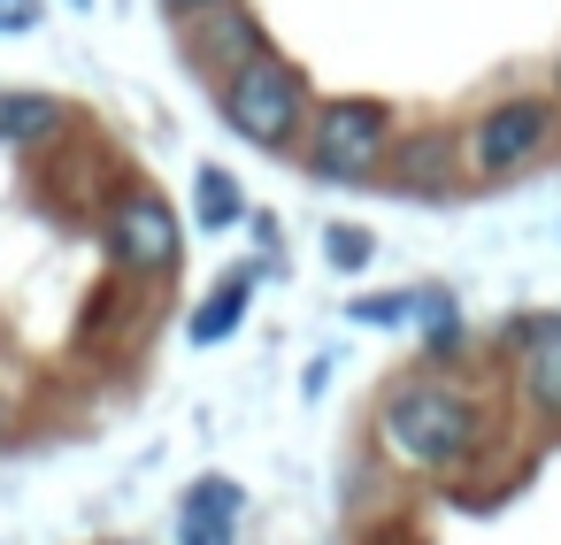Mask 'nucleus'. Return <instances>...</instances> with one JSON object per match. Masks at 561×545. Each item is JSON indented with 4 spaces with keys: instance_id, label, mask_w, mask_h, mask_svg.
Instances as JSON below:
<instances>
[{
    "instance_id": "f257e3e1",
    "label": "nucleus",
    "mask_w": 561,
    "mask_h": 545,
    "mask_svg": "<svg viewBox=\"0 0 561 545\" xmlns=\"http://www.w3.org/2000/svg\"><path fill=\"white\" fill-rule=\"evenodd\" d=\"M477 430H484L477 422V399L454 392V384H438V376L400 384L385 399V445L400 461H415V468H461L477 453Z\"/></svg>"
},
{
    "instance_id": "f03ea898",
    "label": "nucleus",
    "mask_w": 561,
    "mask_h": 545,
    "mask_svg": "<svg viewBox=\"0 0 561 545\" xmlns=\"http://www.w3.org/2000/svg\"><path fill=\"white\" fill-rule=\"evenodd\" d=\"M224 124L247 139V147H293L300 131H308V93H300V70L293 62H277V55H247L239 70H224Z\"/></svg>"
},
{
    "instance_id": "7ed1b4c3",
    "label": "nucleus",
    "mask_w": 561,
    "mask_h": 545,
    "mask_svg": "<svg viewBox=\"0 0 561 545\" xmlns=\"http://www.w3.org/2000/svg\"><path fill=\"white\" fill-rule=\"evenodd\" d=\"M392 154V108L385 101H323V116H308V170L331 177V185H362L377 177Z\"/></svg>"
},
{
    "instance_id": "20e7f679",
    "label": "nucleus",
    "mask_w": 561,
    "mask_h": 545,
    "mask_svg": "<svg viewBox=\"0 0 561 545\" xmlns=\"http://www.w3.org/2000/svg\"><path fill=\"white\" fill-rule=\"evenodd\" d=\"M553 139V101H500L469 124V170L477 177H507L523 170L538 147Z\"/></svg>"
},
{
    "instance_id": "39448f33",
    "label": "nucleus",
    "mask_w": 561,
    "mask_h": 545,
    "mask_svg": "<svg viewBox=\"0 0 561 545\" xmlns=\"http://www.w3.org/2000/svg\"><path fill=\"white\" fill-rule=\"evenodd\" d=\"M116 254H124L131 269H147V277L178 269L185 231H178V216H170V200H162V193H131V200L116 208Z\"/></svg>"
},
{
    "instance_id": "423d86ee",
    "label": "nucleus",
    "mask_w": 561,
    "mask_h": 545,
    "mask_svg": "<svg viewBox=\"0 0 561 545\" xmlns=\"http://www.w3.org/2000/svg\"><path fill=\"white\" fill-rule=\"evenodd\" d=\"M231 522H239V484H231V476H201V484L185 491L178 545H231Z\"/></svg>"
},
{
    "instance_id": "0eeeda50",
    "label": "nucleus",
    "mask_w": 561,
    "mask_h": 545,
    "mask_svg": "<svg viewBox=\"0 0 561 545\" xmlns=\"http://www.w3.org/2000/svg\"><path fill=\"white\" fill-rule=\"evenodd\" d=\"M247 292H254V277H247V269H231V277L193 308V346H224V338L239 331V315H247Z\"/></svg>"
},
{
    "instance_id": "6e6552de",
    "label": "nucleus",
    "mask_w": 561,
    "mask_h": 545,
    "mask_svg": "<svg viewBox=\"0 0 561 545\" xmlns=\"http://www.w3.org/2000/svg\"><path fill=\"white\" fill-rule=\"evenodd\" d=\"M62 124V101L47 93H0V147H39Z\"/></svg>"
},
{
    "instance_id": "1a4fd4ad",
    "label": "nucleus",
    "mask_w": 561,
    "mask_h": 545,
    "mask_svg": "<svg viewBox=\"0 0 561 545\" xmlns=\"http://www.w3.org/2000/svg\"><path fill=\"white\" fill-rule=\"evenodd\" d=\"M201 16H208V32H201L193 55H208V70H239V62L262 47V39L247 32V16H231V0H224V9H201Z\"/></svg>"
},
{
    "instance_id": "9d476101",
    "label": "nucleus",
    "mask_w": 561,
    "mask_h": 545,
    "mask_svg": "<svg viewBox=\"0 0 561 545\" xmlns=\"http://www.w3.org/2000/svg\"><path fill=\"white\" fill-rule=\"evenodd\" d=\"M400 177H408V193H438V185L454 177V154H446V139H438V131L408 139V154H400Z\"/></svg>"
},
{
    "instance_id": "9b49d317",
    "label": "nucleus",
    "mask_w": 561,
    "mask_h": 545,
    "mask_svg": "<svg viewBox=\"0 0 561 545\" xmlns=\"http://www.w3.org/2000/svg\"><path fill=\"white\" fill-rule=\"evenodd\" d=\"M523 392H530V407H538V415H561V338H553V346H538V353L523 361Z\"/></svg>"
},
{
    "instance_id": "f8f14e48",
    "label": "nucleus",
    "mask_w": 561,
    "mask_h": 545,
    "mask_svg": "<svg viewBox=\"0 0 561 545\" xmlns=\"http://www.w3.org/2000/svg\"><path fill=\"white\" fill-rule=\"evenodd\" d=\"M193 200H201V231H224V223H239V185H231V170H216V162H208Z\"/></svg>"
},
{
    "instance_id": "ddd939ff",
    "label": "nucleus",
    "mask_w": 561,
    "mask_h": 545,
    "mask_svg": "<svg viewBox=\"0 0 561 545\" xmlns=\"http://www.w3.org/2000/svg\"><path fill=\"white\" fill-rule=\"evenodd\" d=\"M323 246H331V262H339V269H362V262H369V231H354V223H331V231H323Z\"/></svg>"
},
{
    "instance_id": "4468645a",
    "label": "nucleus",
    "mask_w": 561,
    "mask_h": 545,
    "mask_svg": "<svg viewBox=\"0 0 561 545\" xmlns=\"http://www.w3.org/2000/svg\"><path fill=\"white\" fill-rule=\"evenodd\" d=\"M354 315L392 331V323H408V315H415V300H408V292H385V300H354Z\"/></svg>"
},
{
    "instance_id": "2eb2a0df",
    "label": "nucleus",
    "mask_w": 561,
    "mask_h": 545,
    "mask_svg": "<svg viewBox=\"0 0 561 545\" xmlns=\"http://www.w3.org/2000/svg\"><path fill=\"white\" fill-rule=\"evenodd\" d=\"M423 308V331H431V346H446L454 331H461V315H454V300H415Z\"/></svg>"
},
{
    "instance_id": "dca6fc26",
    "label": "nucleus",
    "mask_w": 561,
    "mask_h": 545,
    "mask_svg": "<svg viewBox=\"0 0 561 545\" xmlns=\"http://www.w3.org/2000/svg\"><path fill=\"white\" fill-rule=\"evenodd\" d=\"M39 24V0H0V39L9 32H32Z\"/></svg>"
},
{
    "instance_id": "f3484780",
    "label": "nucleus",
    "mask_w": 561,
    "mask_h": 545,
    "mask_svg": "<svg viewBox=\"0 0 561 545\" xmlns=\"http://www.w3.org/2000/svg\"><path fill=\"white\" fill-rule=\"evenodd\" d=\"M170 9H185V16H193V9H224V0H170Z\"/></svg>"
},
{
    "instance_id": "a211bd4d",
    "label": "nucleus",
    "mask_w": 561,
    "mask_h": 545,
    "mask_svg": "<svg viewBox=\"0 0 561 545\" xmlns=\"http://www.w3.org/2000/svg\"><path fill=\"white\" fill-rule=\"evenodd\" d=\"M553 93H561V70H553Z\"/></svg>"
}]
</instances>
